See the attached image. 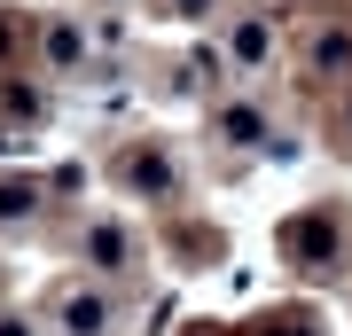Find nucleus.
Returning a JSON list of instances; mask_svg holds the SVG:
<instances>
[{"label": "nucleus", "mask_w": 352, "mask_h": 336, "mask_svg": "<svg viewBox=\"0 0 352 336\" xmlns=\"http://www.w3.org/2000/svg\"><path fill=\"white\" fill-rule=\"evenodd\" d=\"M266 55H274V24H258V16L235 24V63H266Z\"/></svg>", "instance_id": "4"}, {"label": "nucleus", "mask_w": 352, "mask_h": 336, "mask_svg": "<svg viewBox=\"0 0 352 336\" xmlns=\"http://www.w3.org/2000/svg\"><path fill=\"white\" fill-rule=\"evenodd\" d=\"M0 336H24V328H16V321H8V328H0Z\"/></svg>", "instance_id": "13"}, {"label": "nucleus", "mask_w": 352, "mask_h": 336, "mask_svg": "<svg viewBox=\"0 0 352 336\" xmlns=\"http://www.w3.org/2000/svg\"><path fill=\"white\" fill-rule=\"evenodd\" d=\"M173 8H212V0H173Z\"/></svg>", "instance_id": "12"}, {"label": "nucleus", "mask_w": 352, "mask_h": 336, "mask_svg": "<svg viewBox=\"0 0 352 336\" xmlns=\"http://www.w3.org/2000/svg\"><path fill=\"white\" fill-rule=\"evenodd\" d=\"M258 336H314V328H305V321H266Z\"/></svg>", "instance_id": "10"}, {"label": "nucleus", "mask_w": 352, "mask_h": 336, "mask_svg": "<svg viewBox=\"0 0 352 336\" xmlns=\"http://www.w3.org/2000/svg\"><path fill=\"white\" fill-rule=\"evenodd\" d=\"M78 55H87V39H78L71 24H55L47 32V63H78Z\"/></svg>", "instance_id": "6"}, {"label": "nucleus", "mask_w": 352, "mask_h": 336, "mask_svg": "<svg viewBox=\"0 0 352 336\" xmlns=\"http://www.w3.org/2000/svg\"><path fill=\"white\" fill-rule=\"evenodd\" d=\"M87 250H94V266H118V258H126V243H118V227H94V243H87Z\"/></svg>", "instance_id": "8"}, {"label": "nucleus", "mask_w": 352, "mask_h": 336, "mask_svg": "<svg viewBox=\"0 0 352 336\" xmlns=\"http://www.w3.org/2000/svg\"><path fill=\"white\" fill-rule=\"evenodd\" d=\"M63 328H78V336H94V328H102V305H94V289H78V305H63Z\"/></svg>", "instance_id": "5"}, {"label": "nucleus", "mask_w": 352, "mask_h": 336, "mask_svg": "<svg viewBox=\"0 0 352 336\" xmlns=\"http://www.w3.org/2000/svg\"><path fill=\"white\" fill-rule=\"evenodd\" d=\"M8 55H16V24L0 16V63H8Z\"/></svg>", "instance_id": "11"}, {"label": "nucleus", "mask_w": 352, "mask_h": 336, "mask_svg": "<svg viewBox=\"0 0 352 336\" xmlns=\"http://www.w3.org/2000/svg\"><path fill=\"white\" fill-rule=\"evenodd\" d=\"M126 188H141V196H164V188H173V164H164V149H126Z\"/></svg>", "instance_id": "2"}, {"label": "nucleus", "mask_w": 352, "mask_h": 336, "mask_svg": "<svg viewBox=\"0 0 352 336\" xmlns=\"http://www.w3.org/2000/svg\"><path fill=\"white\" fill-rule=\"evenodd\" d=\"M32 212V188L24 180H0V219H24Z\"/></svg>", "instance_id": "7"}, {"label": "nucleus", "mask_w": 352, "mask_h": 336, "mask_svg": "<svg viewBox=\"0 0 352 336\" xmlns=\"http://www.w3.org/2000/svg\"><path fill=\"white\" fill-rule=\"evenodd\" d=\"M344 71H352V32L314 39V78H344Z\"/></svg>", "instance_id": "3"}, {"label": "nucleus", "mask_w": 352, "mask_h": 336, "mask_svg": "<svg viewBox=\"0 0 352 336\" xmlns=\"http://www.w3.org/2000/svg\"><path fill=\"white\" fill-rule=\"evenodd\" d=\"M0 110H16V117H39V94H32V87H8V94H0Z\"/></svg>", "instance_id": "9"}, {"label": "nucleus", "mask_w": 352, "mask_h": 336, "mask_svg": "<svg viewBox=\"0 0 352 336\" xmlns=\"http://www.w3.org/2000/svg\"><path fill=\"white\" fill-rule=\"evenodd\" d=\"M289 258H298L305 266V274H314V266H321V274H329V266H337L344 258V243H337V219H298V227H289Z\"/></svg>", "instance_id": "1"}]
</instances>
